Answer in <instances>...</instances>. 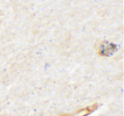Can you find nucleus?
<instances>
[{
	"mask_svg": "<svg viewBox=\"0 0 124 116\" xmlns=\"http://www.w3.org/2000/svg\"><path fill=\"white\" fill-rule=\"evenodd\" d=\"M117 49V46L115 43H110V42H102L100 44L98 48V53L101 56L109 57L112 55Z\"/></svg>",
	"mask_w": 124,
	"mask_h": 116,
	"instance_id": "1",
	"label": "nucleus"
},
{
	"mask_svg": "<svg viewBox=\"0 0 124 116\" xmlns=\"http://www.w3.org/2000/svg\"><path fill=\"white\" fill-rule=\"evenodd\" d=\"M99 105L98 103H93L88 107H85L83 109H80L76 110L75 112H72L71 114H60L59 116H88L93 112H94L97 109H98Z\"/></svg>",
	"mask_w": 124,
	"mask_h": 116,
	"instance_id": "2",
	"label": "nucleus"
}]
</instances>
